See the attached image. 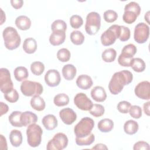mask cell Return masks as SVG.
I'll return each instance as SVG.
<instances>
[{
  "label": "cell",
  "mask_w": 150,
  "mask_h": 150,
  "mask_svg": "<svg viewBox=\"0 0 150 150\" xmlns=\"http://www.w3.org/2000/svg\"><path fill=\"white\" fill-rule=\"evenodd\" d=\"M132 73L127 70L115 72L112 76L109 84L108 89L113 95H117L121 92L124 87L132 81Z\"/></svg>",
  "instance_id": "obj_1"
},
{
  "label": "cell",
  "mask_w": 150,
  "mask_h": 150,
  "mask_svg": "<svg viewBox=\"0 0 150 150\" xmlns=\"http://www.w3.org/2000/svg\"><path fill=\"white\" fill-rule=\"evenodd\" d=\"M2 36L5 46L8 50L16 49L21 45V37L16 29L12 26H7L4 29Z\"/></svg>",
  "instance_id": "obj_2"
},
{
  "label": "cell",
  "mask_w": 150,
  "mask_h": 150,
  "mask_svg": "<svg viewBox=\"0 0 150 150\" xmlns=\"http://www.w3.org/2000/svg\"><path fill=\"white\" fill-rule=\"evenodd\" d=\"M94 127V120L88 117H84L75 125L74 133L76 138H83L87 137L91 133Z\"/></svg>",
  "instance_id": "obj_3"
},
{
  "label": "cell",
  "mask_w": 150,
  "mask_h": 150,
  "mask_svg": "<svg viewBox=\"0 0 150 150\" xmlns=\"http://www.w3.org/2000/svg\"><path fill=\"white\" fill-rule=\"evenodd\" d=\"M43 130L39 125L33 123L28 125L26 129L27 142L31 147L38 146L42 141Z\"/></svg>",
  "instance_id": "obj_4"
},
{
  "label": "cell",
  "mask_w": 150,
  "mask_h": 150,
  "mask_svg": "<svg viewBox=\"0 0 150 150\" xmlns=\"http://www.w3.org/2000/svg\"><path fill=\"white\" fill-rule=\"evenodd\" d=\"M101 26V16L96 12H91L86 16L85 30L90 35H96Z\"/></svg>",
  "instance_id": "obj_5"
},
{
  "label": "cell",
  "mask_w": 150,
  "mask_h": 150,
  "mask_svg": "<svg viewBox=\"0 0 150 150\" xmlns=\"http://www.w3.org/2000/svg\"><path fill=\"white\" fill-rule=\"evenodd\" d=\"M20 88L22 93L27 97L40 96L43 91V86L40 83L30 80L23 81Z\"/></svg>",
  "instance_id": "obj_6"
},
{
  "label": "cell",
  "mask_w": 150,
  "mask_h": 150,
  "mask_svg": "<svg viewBox=\"0 0 150 150\" xmlns=\"http://www.w3.org/2000/svg\"><path fill=\"white\" fill-rule=\"evenodd\" d=\"M121 32V26L118 25H112L105 30L101 36V42L103 46H108L114 43L117 39H119Z\"/></svg>",
  "instance_id": "obj_7"
},
{
  "label": "cell",
  "mask_w": 150,
  "mask_h": 150,
  "mask_svg": "<svg viewBox=\"0 0 150 150\" xmlns=\"http://www.w3.org/2000/svg\"><path fill=\"white\" fill-rule=\"evenodd\" d=\"M68 138L66 134L59 132L47 144L46 149L48 150H62L66 148L68 145Z\"/></svg>",
  "instance_id": "obj_8"
},
{
  "label": "cell",
  "mask_w": 150,
  "mask_h": 150,
  "mask_svg": "<svg viewBox=\"0 0 150 150\" xmlns=\"http://www.w3.org/2000/svg\"><path fill=\"white\" fill-rule=\"evenodd\" d=\"M149 35V27L144 22L138 23L135 27L134 38L136 42L142 44L146 42Z\"/></svg>",
  "instance_id": "obj_9"
},
{
  "label": "cell",
  "mask_w": 150,
  "mask_h": 150,
  "mask_svg": "<svg viewBox=\"0 0 150 150\" xmlns=\"http://www.w3.org/2000/svg\"><path fill=\"white\" fill-rule=\"evenodd\" d=\"M13 88L9 71L6 68L0 69V89L4 93H7Z\"/></svg>",
  "instance_id": "obj_10"
},
{
  "label": "cell",
  "mask_w": 150,
  "mask_h": 150,
  "mask_svg": "<svg viewBox=\"0 0 150 150\" xmlns=\"http://www.w3.org/2000/svg\"><path fill=\"white\" fill-rule=\"evenodd\" d=\"M74 103L78 108L83 111H89L93 105L91 100L83 93H77L74 96Z\"/></svg>",
  "instance_id": "obj_11"
},
{
  "label": "cell",
  "mask_w": 150,
  "mask_h": 150,
  "mask_svg": "<svg viewBox=\"0 0 150 150\" xmlns=\"http://www.w3.org/2000/svg\"><path fill=\"white\" fill-rule=\"evenodd\" d=\"M134 92L138 98L149 100L150 98V83L148 81L139 83L135 86Z\"/></svg>",
  "instance_id": "obj_12"
},
{
  "label": "cell",
  "mask_w": 150,
  "mask_h": 150,
  "mask_svg": "<svg viewBox=\"0 0 150 150\" xmlns=\"http://www.w3.org/2000/svg\"><path fill=\"white\" fill-rule=\"evenodd\" d=\"M61 81L60 73L55 69L49 70L45 75V81L50 87L57 86Z\"/></svg>",
  "instance_id": "obj_13"
},
{
  "label": "cell",
  "mask_w": 150,
  "mask_h": 150,
  "mask_svg": "<svg viewBox=\"0 0 150 150\" xmlns=\"http://www.w3.org/2000/svg\"><path fill=\"white\" fill-rule=\"evenodd\" d=\"M59 117L64 124L71 125L77 119V114L70 108H65L59 112Z\"/></svg>",
  "instance_id": "obj_14"
},
{
  "label": "cell",
  "mask_w": 150,
  "mask_h": 150,
  "mask_svg": "<svg viewBox=\"0 0 150 150\" xmlns=\"http://www.w3.org/2000/svg\"><path fill=\"white\" fill-rule=\"evenodd\" d=\"M66 39V33L62 30L53 31L49 37V42L53 46L62 45Z\"/></svg>",
  "instance_id": "obj_15"
},
{
  "label": "cell",
  "mask_w": 150,
  "mask_h": 150,
  "mask_svg": "<svg viewBox=\"0 0 150 150\" xmlns=\"http://www.w3.org/2000/svg\"><path fill=\"white\" fill-rule=\"evenodd\" d=\"M91 96L97 102H103L107 98L105 90L101 86L94 87L91 91Z\"/></svg>",
  "instance_id": "obj_16"
},
{
  "label": "cell",
  "mask_w": 150,
  "mask_h": 150,
  "mask_svg": "<svg viewBox=\"0 0 150 150\" xmlns=\"http://www.w3.org/2000/svg\"><path fill=\"white\" fill-rule=\"evenodd\" d=\"M93 80L90 76L87 74L80 75L76 80L77 86L81 89L87 90L93 86Z\"/></svg>",
  "instance_id": "obj_17"
},
{
  "label": "cell",
  "mask_w": 150,
  "mask_h": 150,
  "mask_svg": "<svg viewBox=\"0 0 150 150\" xmlns=\"http://www.w3.org/2000/svg\"><path fill=\"white\" fill-rule=\"evenodd\" d=\"M21 121L22 126L26 127L30 124L36 123L38 121V117L35 113L29 111H26L22 112Z\"/></svg>",
  "instance_id": "obj_18"
},
{
  "label": "cell",
  "mask_w": 150,
  "mask_h": 150,
  "mask_svg": "<svg viewBox=\"0 0 150 150\" xmlns=\"http://www.w3.org/2000/svg\"><path fill=\"white\" fill-rule=\"evenodd\" d=\"M42 122L45 128L49 131L55 129L58 124L56 117L53 114H47L43 117Z\"/></svg>",
  "instance_id": "obj_19"
},
{
  "label": "cell",
  "mask_w": 150,
  "mask_h": 150,
  "mask_svg": "<svg viewBox=\"0 0 150 150\" xmlns=\"http://www.w3.org/2000/svg\"><path fill=\"white\" fill-rule=\"evenodd\" d=\"M15 25L18 28L22 30H26L30 28L31 21L25 15L18 16L15 21Z\"/></svg>",
  "instance_id": "obj_20"
},
{
  "label": "cell",
  "mask_w": 150,
  "mask_h": 150,
  "mask_svg": "<svg viewBox=\"0 0 150 150\" xmlns=\"http://www.w3.org/2000/svg\"><path fill=\"white\" fill-rule=\"evenodd\" d=\"M23 50L28 54H32L37 49V42L33 38H28L25 39L23 46Z\"/></svg>",
  "instance_id": "obj_21"
},
{
  "label": "cell",
  "mask_w": 150,
  "mask_h": 150,
  "mask_svg": "<svg viewBox=\"0 0 150 150\" xmlns=\"http://www.w3.org/2000/svg\"><path fill=\"white\" fill-rule=\"evenodd\" d=\"M77 73L76 68L71 64H67L62 68V74L67 80H72Z\"/></svg>",
  "instance_id": "obj_22"
},
{
  "label": "cell",
  "mask_w": 150,
  "mask_h": 150,
  "mask_svg": "<svg viewBox=\"0 0 150 150\" xmlns=\"http://www.w3.org/2000/svg\"><path fill=\"white\" fill-rule=\"evenodd\" d=\"M9 140L13 146H19L22 142V134L21 132L17 129L12 130L9 134Z\"/></svg>",
  "instance_id": "obj_23"
},
{
  "label": "cell",
  "mask_w": 150,
  "mask_h": 150,
  "mask_svg": "<svg viewBox=\"0 0 150 150\" xmlns=\"http://www.w3.org/2000/svg\"><path fill=\"white\" fill-rule=\"evenodd\" d=\"M31 107L35 110L38 111H43L45 108L46 104L43 98L40 96H33L30 102Z\"/></svg>",
  "instance_id": "obj_24"
},
{
  "label": "cell",
  "mask_w": 150,
  "mask_h": 150,
  "mask_svg": "<svg viewBox=\"0 0 150 150\" xmlns=\"http://www.w3.org/2000/svg\"><path fill=\"white\" fill-rule=\"evenodd\" d=\"M98 129L102 132H109L114 127V122L109 118L101 120L97 125Z\"/></svg>",
  "instance_id": "obj_25"
},
{
  "label": "cell",
  "mask_w": 150,
  "mask_h": 150,
  "mask_svg": "<svg viewBox=\"0 0 150 150\" xmlns=\"http://www.w3.org/2000/svg\"><path fill=\"white\" fill-rule=\"evenodd\" d=\"M139 125L137 122L134 120H129L127 121L124 125V132L128 135H133L137 132Z\"/></svg>",
  "instance_id": "obj_26"
},
{
  "label": "cell",
  "mask_w": 150,
  "mask_h": 150,
  "mask_svg": "<svg viewBox=\"0 0 150 150\" xmlns=\"http://www.w3.org/2000/svg\"><path fill=\"white\" fill-rule=\"evenodd\" d=\"M15 79L18 81H22L26 79L29 76L28 69L23 66H18L16 67L13 71Z\"/></svg>",
  "instance_id": "obj_27"
},
{
  "label": "cell",
  "mask_w": 150,
  "mask_h": 150,
  "mask_svg": "<svg viewBox=\"0 0 150 150\" xmlns=\"http://www.w3.org/2000/svg\"><path fill=\"white\" fill-rule=\"evenodd\" d=\"M22 112L19 111H13L9 116L8 120L10 124L15 127H22V124L21 121Z\"/></svg>",
  "instance_id": "obj_28"
},
{
  "label": "cell",
  "mask_w": 150,
  "mask_h": 150,
  "mask_svg": "<svg viewBox=\"0 0 150 150\" xmlns=\"http://www.w3.org/2000/svg\"><path fill=\"white\" fill-rule=\"evenodd\" d=\"M117 56L116 50L113 48H108L105 49L101 54L103 61L107 63H111L115 60Z\"/></svg>",
  "instance_id": "obj_29"
},
{
  "label": "cell",
  "mask_w": 150,
  "mask_h": 150,
  "mask_svg": "<svg viewBox=\"0 0 150 150\" xmlns=\"http://www.w3.org/2000/svg\"><path fill=\"white\" fill-rule=\"evenodd\" d=\"M53 103L54 105L57 107H63L69 104V97L64 93H60L54 96Z\"/></svg>",
  "instance_id": "obj_30"
},
{
  "label": "cell",
  "mask_w": 150,
  "mask_h": 150,
  "mask_svg": "<svg viewBox=\"0 0 150 150\" xmlns=\"http://www.w3.org/2000/svg\"><path fill=\"white\" fill-rule=\"evenodd\" d=\"M132 69L136 72L141 73L145 70L146 64L145 62L141 58H134L131 65Z\"/></svg>",
  "instance_id": "obj_31"
},
{
  "label": "cell",
  "mask_w": 150,
  "mask_h": 150,
  "mask_svg": "<svg viewBox=\"0 0 150 150\" xmlns=\"http://www.w3.org/2000/svg\"><path fill=\"white\" fill-rule=\"evenodd\" d=\"M71 42L75 45H81L84 41V36L79 30L73 31L70 36Z\"/></svg>",
  "instance_id": "obj_32"
},
{
  "label": "cell",
  "mask_w": 150,
  "mask_h": 150,
  "mask_svg": "<svg viewBox=\"0 0 150 150\" xmlns=\"http://www.w3.org/2000/svg\"><path fill=\"white\" fill-rule=\"evenodd\" d=\"M134 59V56L128 54L122 53L120 54L118 58V62L120 65L123 67H130Z\"/></svg>",
  "instance_id": "obj_33"
},
{
  "label": "cell",
  "mask_w": 150,
  "mask_h": 150,
  "mask_svg": "<svg viewBox=\"0 0 150 150\" xmlns=\"http://www.w3.org/2000/svg\"><path fill=\"white\" fill-rule=\"evenodd\" d=\"M30 70L34 75L40 76L45 70V65L41 62H34L30 64Z\"/></svg>",
  "instance_id": "obj_34"
},
{
  "label": "cell",
  "mask_w": 150,
  "mask_h": 150,
  "mask_svg": "<svg viewBox=\"0 0 150 150\" xmlns=\"http://www.w3.org/2000/svg\"><path fill=\"white\" fill-rule=\"evenodd\" d=\"M95 139V136L93 133H91L87 137L79 138L76 137V143L79 146H87L93 144Z\"/></svg>",
  "instance_id": "obj_35"
},
{
  "label": "cell",
  "mask_w": 150,
  "mask_h": 150,
  "mask_svg": "<svg viewBox=\"0 0 150 150\" xmlns=\"http://www.w3.org/2000/svg\"><path fill=\"white\" fill-rule=\"evenodd\" d=\"M105 112V109L103 105L100 104H94L93 105L89 112L95 117H101Z\"/></svg>",
  "instance_id": "obj_36"
},
{
  "label": "cell",
  "mask_w": 150,
  "mask_h": 150,
  "mask_svg": "<svg viewBox=\"0 0 150 150\" xmlns=\"http://www.w3.org/2000/svg\"><path fill=\"white\" fill-rule=\"evenodd\" d=\"M137 17L138 15L135 12L130 10H124V13L122 16V19L124 22L128 24H131L136 21Z\"/></svg>",
  "instance_id": "obj_37"
},
{
  "label": "cell",
  "mask_w": 150,
  "mask_h": 150,
  "mask_svg": "<svg viewBox=\"0 0 150 150\" xmlns=\"http://www.w3.org/2000/svg\"><path fill=\"white\" fill-rule=\"evenodd\" d=\"M70 52L66 48L59 49L57 53V58L62 62H68L70 59Z\"/></svg>",
  "instance_id": "obj_38"
},
{
  "label": "cell",
  "mask_w": 150,
  "mask_h": 150,
  "mask_svg": "<svg viewBox=\"0 0 150 150\" xmlns=\"http://www.w3.org/2000/svg\"><path fill=\"white\" fill-rule=\"evenodd\" d=\"M67 29L66 23L61 19L55 20L51 25V29L52 32L56 30H62L66 32Z\"/></svg>",
  "instance_id": "obj_39"
},
{
  "label": "cell",
  "mask_w": 150,
  "mask_h": 150,
  "mask_svg": "<svg viewBox=\"0 0 150 150\" xmlns=\"http://www.w3.org/2000/svg\"><path fill=\"white\" fill-rule=\"evenodd\" d=\"M70 26L74 29H79L83 24L82 18L78 15H73L70 18Z\"/></svg>",
  "instance_id": "obj_40"
},
{
  "label": "cell",
  "mask_w": 150,
  "mask_h": 150,
  "mask_svg": "<svg viewBox=\"0 0 150 150\" xmlns=\"http://www.w3.org/2000/svg\"><path fill=\"white\" fill-rule=\"evenodd\" d=\"M104 19L108 23H112L115 21L118 18L117 13L113 10L105 11L103 14Z\"/></svg>",
  "instance_id": "obj_41"
},
{
  "label": "cell",
  "mask_w": 150,
  "mask_h": 150,
  "mask_svg": "<svg viewBox=\"0 0 150 150\" xmlns=\"http://www.w3.org/2000/svg\"><path fill=\"white\" fill-rule=\"evenodd\" d=\"M4 96L6 101L12 103L16 102L19 97V93L15 88H13L11 91L4 94Z\"/></svg>",
  "instance_id": "obj_42"
},
{
  "label": "cell",
  "mask_w": 150,
  "mask_h": 150,
  "mask_svg": "<svg viewBox=\"0 0 150 150\" xmlns=\"http://www.w3.org/2000/svg\"><path fill=\"white\" fill-rule=\"evenodd\" d=\"M128 112L131 117L135 119H139L142 116V109L138 105H131L129 109Z\"/></svg>",
  "instance_id": "obj_43"
},
{
  "label": "cell",
  "mask_w": 150,
  "mask_h": 150,
  "mask_svg": "<svg viewBox=\"0 0 150 150\" xmlns=\"http://www.w3.org/2000/svg\"><path fill=\"white\" fill-rule=\"evenodd\" d=\"M141 7L136 2L132 1L127 4L124 7V10H130L134 12H135L138 16L141 13Z\"/></svg>",
  "instance_id": "obj_44"
},
{
  "label": "cell",
  "mask_w": 150,
  "mask_h": 150,
  "mask_svg": "<svg viewBox=\"0 0 150 150\" xmlns=\"http://www.w3.org/2000/svg\"><path fill=\"white\" fill-rule=\"evenodd\" d=\"M121 26V32L119 39L122 42H125L129 40L131 36V32L128 27L125 26Z\"/></svg>",
  "instance_id": "obj_45"
},
{
  "label": "cell",
  "mask_w": 150,
  "mask_h": 150,
  "mask_svg": "<svg viewBox=\"0 0 150 150\" xmlns=\"http://www.w3.org/2000/svg\"><path fill=\"white\" fill-rule=\"evenodd\" d=\"M131 106V104L128 101H121L118 103L117 108L120 112L122 114H127Z\"/></svg>",
  "instance_id": "obj_46"
},
{
  "label": "cell",
  "mask_w": 150,
  "mask_h": 150,
  "mask_svg": "<svg viewBox=\"0 0 150 150\" xmlns=\"http://www.w3.org/2000/svg\"><path fill=\"white\" fill-rule=\"evenodd\" d=\"M137 47L132 43L128 44L125 45L122 49L121 52L122 53H125L127 54H128L129 55H131L132 56H134L135 53H137Z\"/></svg>",
  "instance_id": "obj_47"
},
{
  "label": "cell",
  "mask_w": 150,
  "mask_h": 150,
  "mask_svg": "<svg viewBox=\"0 0 150 150\" xmlns=\"http://www.w3.org/2000/svg\"><path fill=\"white\" fill-rule=\"evenodd\" d=\"M133 149L134 150H140V149H149V145L148 143L145 141H138L136 142L133 146Z\"/></svg>",
  "instance_id": "obj_48"
},
{
  "label": "cell",
  "mask_w": 150,
  "mask_h": 150,
  "mask_svg": "<svg viewBox=\"0 0 150 150\" xmlns=\"http://www.w3.org/2000/svg\"><path fill=\"white\" fill-rule=\"evenodd\" d=\"M10 2L12 7L16 9H20L23 5V1L22 0H11Z\"/></svg>",
  "instance_id": "obj_49"
},
{
  "label": "cell",
  "mask_w": 150,
  "mask_h": 150,
  "mask_svg": "<svg viewBox=\"0 0 150 150\" xmlns=\"http://www.w3.org/2000/svg\"><path fill=\"white\" fill-rule=\"evenodd\" d=\"M0 139H1V142H0L1 149H4H4L6 150L8 149V147H7V142H6L5 137H4L3 135L1 134L0 135Z\"/></svg>",
  "instance_id": "obj_50"
},
{
  "label": "cell",
  "mask_w": 150,
  "mask_h": 150,
  "mask_svg": "<svg viewBox=\"0 0 150 150\" xmlns=\"http://www.w3.org/2000/svg\"><path fill=\"white\" fill-rule=\"evenodd\" d=\"M0 105H1V116H2L4 114L7 113L9 110V107L7 104H6L3 102H1Z\"/></svg>",
  "instance_id": "obj_51"
},
{
  "label": "cell",
  "mask_w": 150,
  "mask_h": 150,
  "mask_svg": "<svg viewBox=\"0 0 150 150\" xmlns=\"http://www.w3.org/2000/svg\"><path fill=\"white\" fill-rule=\"evenodd\" d=\"M91 149H108V148L105 144L100 143V144H96Z\"/></svg>",
  "instance_id": "obj_52"
},
{
  "label": "cell",
  "mask_w": 150,
  "mask_h": 150,
  "mask_svg": "<svg viewBox=\"0 0 150 150\" xmlns=\"http://www.w3.org/2000/svg\"><path fill=\"white\" fill-rule=\"evenodd\" d=\"M149 101H148L146 103H145L143 105V109L145 114H146L147 115H149Z\"/></svg>",
  "instance_id": "obj_53"
},
{
  "label": "cell",
  "mask_w": 150,
  "mask_h": 150,
  "mask_svg": "<svg viewBox=\"0 0 150 150\" xmlns=\"http://www.w3.org/2000/svg\"><path fill=\"white\" fill-rule=\"evenodd\" d=\"M149 11H148L147 12H146V13L145 14V20H146V22H147V23H148V24H150L149 23Z\"/></svg>",
  "instance_id": "obj_54"
}]
</instances>
